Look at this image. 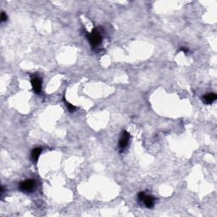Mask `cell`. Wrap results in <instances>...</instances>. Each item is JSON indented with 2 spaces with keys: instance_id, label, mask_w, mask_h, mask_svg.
<instances>
[{
  "instance_id": "cell-9",
  "label": "cell",
  "mask_w": 217,
  "mask_h": 217,
  "mask_svg": "<svg viewBox=\"0 0 217 217\" xmlns=\"http://www.w3.org/2000/svg\"><path fill=\"white\" fill-rule=\"evenodd\" d=\"M7 21V16L6 15H5V13L3 12L2 14H1V21L2 22H4V21Z\"/></svg>"
},
{
  "instance_id": "cell-4",
  "label": "cell",
  "mask_w": 217,
  "mask_h": 217,
  "mask_svg": "<svg viewBox=\"0 0 217 217\" xmlns=\"http://www.w3.org/2000/svg\"><path fill=\"white\" fill-rule=\"evenodd\" d=\"M130 139V134L127 132H124L121 135V138H120V141H119V147L121 149H123L127 146L128 144V142H129Z\"/></svg>"
},
{
  "instance_id": "cell-6",
  "label": "cell",
  "mask_w": 217,
  "mask_h": 217,
  "mask_svg": "<svg viewBox=\"0 0 217 217\" xmlns=\"http://www.w3.org/2000/svg\"><path fill=\"white\" fill-rule=\"evenodd\" d=\"M216 99L217 96L215 94H208L204 96L203 101H204V103L206 104H212L214 101H215Z\"/></svg>"
},
{
  "instance_id": "cell-1",
  "label": "cell",
  "mask_w": 217,
  "mask_h": 217,
  "mask_svg": "<svg viewBox=\"0 0 217 217\" xmlns=\"http://www.w3.org/2000/svg\"><path fill=\"white\" fill-rule=\"evenodd\" d=\"M88 40L89 42L91 43V45L93 46L94 48H96L99 45L100 42L102 41V36L98 30L94 29L93 31L88 35Z\"/></svg>"
},
{
  "instance_id": "cell-7",
  "label": "cell",
  "mask_w": 217,
  "mask_h": 217,
  "mask_svg": "<svg viewBox=\"0 0 217 217\" xmlns=\"http://www.w3.org/2000/svg\"><path fill=\"white\" fill-rule=\"evenodd\" d=\"M41 153H42V148H33V150H32V152H31V160H32L33 162H36V161L38 160Z\"/></svg>"
},
{
  "instance_id": "cell-10",
  "label": "cell",
  "mask_w": 217,
  "mask_h": 217,
  "mask_svg": "<svg viewBox=\"0 0 217 217\" xmlns=\"http://www.w3.org/2000/svg\"><path fill=\"white\" fill-rule=\"evenodd\" d=\"M181 51H182V52H184V53H186V54H187V48H181Z\"/></svg>"
},
{
  "instance_id": "cell-2",
  "label": "cell",
  "mask_w": 217,
  "mask_h": 217,
  "mask_svg": "<svg viewBox=\"0 0 217 217\" xmlns=\"http://www.w3.org/2000/svg\"><path fill=\"white\" fill-rule=\"evenodd\" d=\"M36 181L31 179H28L20 183V190L26 193H31L36 188Z\"/></svg>"
},
{
  "instance_id": "cell-5",
  "label": "cell",
  "mask_w": 217,
  "mask_h": 217,
  "mask_svg": "<svg viewBox=\"0 0 217 217\" xmlns=\"http://www.w3.org/2000/svg\"><path fill=\"white\" fill-rule=\"evenodd\" d=\"M142 202L144 203L145 206H146L147 208L151 209L154 207V199L152 196H150V195H146V194H145L143 199H142Z\"/></svg>"
},
{
  "instance_id": "cell-3",
  "label": "cell",
  "mask_w": 217,
  "mask_h": 217,
  "mask_svg": "<svg viewBox=\"0 0 217 217\" xmlns=\"http://www.w3.org/2000/svg\"><path fill=\"white\" fill-rule=\"evenodd\" d=\"M31 86H32V89L36 93V94H40L41 91H42V80L37 77V76H35L33 78L31 79Z\"/></svg>"
},
{
  "instance_id": "cell-8",
  "label": "cell",
  "mask_w": 217,
  "mask_h": 217,
  "mask_svg": "<svg viewBox=\"0 0 217 217\" xmlns=\"http://www.w3.org/2000/svg\"><path fill=\"white\" fill-rule=\"evenodd\" d=\"M65 104H66V107H67V109H68V110H69L70 112H74L76 109V108H75V106L74 105H72L71 104H70L68 101H65Z\"/></svg>"
}]
</instances>
